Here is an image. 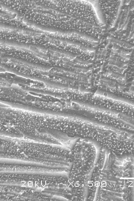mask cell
Instances as JSON below:
<instances>
[{
	"instance_id": "cell-1",
	"label": "cell",
	"mask_w": 134,
	"mask_h": 201,
	"mask_svg": "<svg viewBox=\"0 0 134 201\" xmlns=\"http://www.w3.org/2000/svg\"><path fill=\"white\" fill-rule=\"evenodd\" d=\"M92 140L76 138L68 157L71 165L66 184L72 189L88 187L101 146Z\"/></svg>"
},
{
	"instance_id": "cell-2",
	"label": "cell",
	"mask_w": 134,
	"mask_h": 201,
	"mask_svg": "<svg viewBox=\"0 0 134 201\" xmlns=\"http://www.w3.org/2000/svg\"><path fill=\"white\" fill-rule=\"evenodd\" d=\"M103 125L79 117L70 116H65L62 130L70 136L97 141L103 136Z\"/></svg>"
},
{
	"instance_id": "cell-3",
	"label": "cell",
	"mask_w": 134,
	"mask_h": 201,
	"mask_svg": "<svg viewBox=\"0 0 134 201\" xmlns=\"http://www.w3.org/2000/svg\"><path fill=\"white\" fill-rule=\"evenodd\" d=\"M112 41L115 43L116 44L123 47H124L128 49L131 48L133 47L134 46L131 43H129L128 41L125 40H120L118 38H113Z\"/></svg>"
}]
</instances>
